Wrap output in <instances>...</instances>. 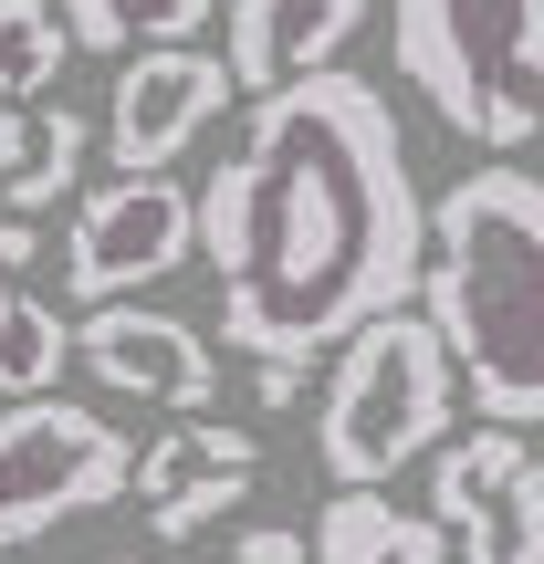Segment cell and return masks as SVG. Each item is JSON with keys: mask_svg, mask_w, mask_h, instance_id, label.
Instances as JSON below:
<instances>
[{"mask_svg": "<svg viewBox=\"0 0 544 564\" xmlns=\"http://www.w3.org/2000/svg\"><path fill=\"white\" fill-rule=\"evenodd\" d=\"M356 32H366V0H231V84L263 105L303 74H335Z\"/></svg>", "mask_w": 544, "mask_h": 564, "instance_id": "11", "label": "cell"}, {"mask_svg": "<svg viewBox=\"0 0 544 564\" xmlns=\"http://www.w3.org/2000/svg\"><path fill=\"white\" fill-rule=\"evenodd\" d=\"M200 262L221 282V335L252 366H303L398 314L429 282V199L398 105L345 63L263 95L242 147L200 178Z\"/></svg>", "mask_w": 544, "mask_h": 564, "instance_id": "1", "label": "cell"}, {"mask_svg": "<svg viewBox=\"0 0 544 564\" xmlns=\"http://www.w3.org/2000/svg\"><path fill=\"white\" fill-rule=\"evenodd\" d=\"M231 95H242V84H231V53L147 42V53H126L116 84H105V158H116L126 178H147V167H168Z\"/></svg>", "mask_w": 544, "mask_h": 564, "instance_id": "8", "label": "cell"}, {"mask_svg": "<svg viewBox=\"0 0 544 564\" xmlns=\"http://www.w3.org/2000/svg\"><path fill=\"white\" fill-rule=\"evenodd\" d=\"M314 564H461L440 512H408L398 491H335L314 512Z\"/></svg>", "mask_w": 544, "mask_h": 564, "instance_id": "12", "label": "cell"}, {"mask_svg": "<svg viewBox=\"0 0 544 564\" xmlns=\"http://www.w3.org/2000/svg\"><path fill=\"white\" fill-rule=\"evenodd\" d=\"M189 251H200V188H168V167H147V178L116 167L63 230V303H84V314L137 303L147 282L189 272Z\"/></svg>", "mask_w": 544, "mask_h": 564, "instance_id": "6", "label": "cell"}, {"mask_svg": "<svg viewBox=\"0 0 544 564\" xmlns=\"http://www.w3.org/2000/svg\"><path fill=\"white\" fill-rule=\"evenodd\" d=\"M252 481H263V440H252V429H221V419H179L168 440L137 449V512H147L158 544L210 533Z\"/></svg>", "mask_w": 544, "mask_h": 564, "instance_id": "10", "label": "cell"}, {"mask_svg": "<svg viewBox=\"0 0 544 564\" xmlns=\"http://www.w3.org/2000/svg\"><path fill=\"white\" fill-rule=\"evenodd\" d=\"M252 398H263V408H294V398H303V366L263 356V366H252Z\"/></svg>", "mask_w": 544, "mask_h": 564, "instance_id": "19", "label": "cell"}, {"mask_svg": "<svg viewBox=\"0 0 544 564\" xmlns=\"http://www.w3.org/2000/svg\"><path fill=\"white\" fill-rule=\"evenodd\" d=\"M429 324L461 356L482 419L544 429V178L482 158L429 199Z\"/></svg>", "mask_w": 544, "mask_h": 564, "instance_id": "2", "label": "cell"}, {"mask_svg": "<svg viewBox=\"0 0 544 564\" xmlns=\"http://www.w3.org/2000/svg\"><path fill=\"white\" fill-rule=\"evenodd\" d=\"M210 11L221 0H63V21H74L84 53H147V42H200Z\"/></svg>", "mask_w": 544, "mask_h": 564, "instance_id": "16", "label": "cell"}, {"mask_svg": "<svg viewBox=\"0 0 544 564\" xmlns=\"http://www.w3.org/2000/svg\"><path fill=\"white\" fill-rule=\"evenodd\" d=\"M74 21H63V0H0V105H32L63 84V63H74Z\"/></svg>", "mask_w": 544, "mask_h": 564, "instance_id": "15", "label": "cell"}, {"mask_svg": "<svg viewBox=\"0 0 544 564\" xmlns=\"http://www.w3.org/2000/svg\"><path fill=\"white\" fill-rule=\"evenodd\" d=\"M42 262V241H32V220H11V209H0V293H11L21 272Z\"/></svg>", "mask_w": 544, "mask_h": 564, "instance_id": "18", "label": "cell"}, {"mask_svg": "<svg viewBox=\"0 0 544 564\" xmlns=\"http://www.w3.org/2000/svg\"><path fill=\"white\" fill-rule=\"evenodd\" d=\"M84 377L105 398H137V408H168V419H200L221 398V356H210L200 324L158 314V303H95L84 314Z\"/></svg>", "mask_w": 544, "mask_h": 564, "instance_id": "9", "label": "cell"}, {"mask_svg": "<svg viewBox=\"0 0 544 564\" xmlns=\"http://www.w3.org/2000/svg\"><path fill=\"white\" fill-rule=\"evenodd\" d=\"M105 502H137V440L105 408L74 398H11L0 408V554L42 544L53 523Z\"/></svg>", "mask_w": 544, "mask_h": 564, "instance_id": "5", "label": "cell"}, {"mask_svg": "<svg viewBox=\"0 0 544 564\" xmlns=\"http://www.w3.org/2000/svg\"><path fill=\"white\" fill-rule=\"evenodd\" d=\"M95 564H147V554H95Z\"/></svg>", "mask_w": 544, "mask_h": 564, "instance_id": "20", "label": "cell"}, {"mask_svg": "<svg viewBox=\"0 0 544 564\" xmlns=\"http://www.w3.org/2000/svg\"><path fill=\"white\" fill-rule=\"evenodd\" d=\"M461 356H450V335L419 314H377L356 324V335L335 345V377H324L314 398V470L335 491H387L419 449L450 440V408H461Z\"/></svg>", "mask_w": 544, "mask_h": 564, "instance_id": "3", "label": "cell"}, {"mask_svg": "<svg viewBox=\"0 0 544 564\" xmlns=\"http://www.w3.org/2000/svg\"><path fill=\"white\" fill-rule=\"evenodd\" d=\"M398 84L482 158L544 137V0H398Z\"/></svg>", "mask_w": 544, "mask_h": 564, "instance_id": "4", "label": "cell"}, {"mask_svg": "<svg viewBox=\"0 0 544 564\" xmlns=\"http://www.w3.org/2000/svg\"><path fill=\"white\" fill-rule=\"evenodd\" d=\"M95 137L105 126H84L74 105H0V209H11V220L63 209V188H74V167H84Z\"/></svg>", "mask_w": 544, "mask_h": 564, "instance_id": "13", "label": "cell"}, {"mask_svg": "<svg viewBox=\"0 0 544 564\" xmlns=\"http://www.w3.org/2000/svg\"><path fill=\"white\" fill-rule=\"evenodd\" d=\"M429 512L450 523L461 564H544V460L524 429L482 419L471 440H440Z\"/></svg>", "mask_w": 544, "mask_h": 564, "instance_id": "7", "label": "cell"}, {"mask_svg": "<svg viewBox=\"0 0 544 564\" xmlns=\"http://www.w3.org/2000/svg\"><path fill=\"white\" fill-rule=\"evenodd\" d=\"M231 564H314V533H294V523H242V533H231Z\"/></svg>", "mask_w": 544, "mask_h": 564, "instance_id": "17", "label": "cell"}, {"mask_svg": "<svg viewBox=\"0 0 544 564\" xmlns=\"http://www.w3.org/2000/svg\"><path fill=\"white\" fill-rule=\"evenodd\" d=\"M63 356H84V324H63V303L42 293H0V398H53Z\"/></svg>", "mask_w": 544, "mask_h": 564, "instance_id": "14", "label": "cell"}]
</instances>
